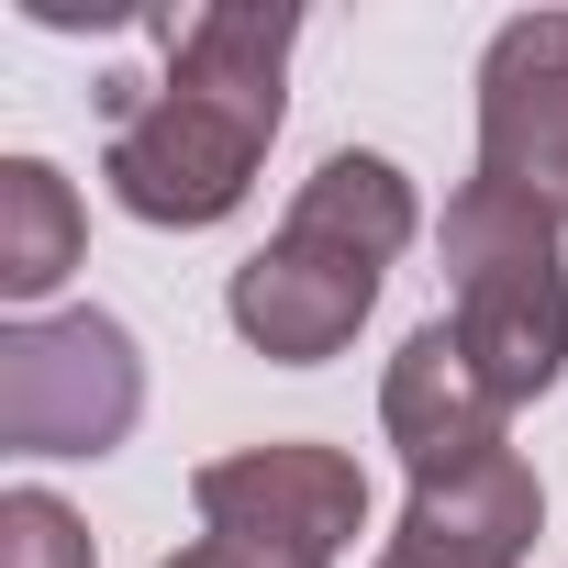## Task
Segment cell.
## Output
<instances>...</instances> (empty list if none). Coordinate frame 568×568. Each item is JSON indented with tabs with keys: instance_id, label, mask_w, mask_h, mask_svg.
I'll return each mask as SVG.
<instances>
[{
	"instance_id": "5",
	"label": "cell",
	"mask_w": 568,
	"mask_h": 568,
	"mask_svg": "<svg viewBox=\"0 0 568 568\" xmlns=\"http://www.w3.org/2000/svg\"><path fill=\"white\" fill-rule=\"evenodd\" d=\"M190 501H201V524H212V535L291 546V557H324V568H335V557L357 546V524H368V479H357V457L302 446V435L212 457V468L190 479Z\"/></svg>"
},
{
	"instance_id": "11",
	"label": "cell",
	"mask_w": 568,
	"mask_h": 568,
	"mask_svg": "<svg viewBox=\"0 0 568 568\" xmlns=\"http://www.w3.org/2000/svg\"><path fill=\"white\" fill-rule=\"evenodd\" d=\"M0 568H101V557H90V524L57 490H12L0 501Z\"/></svg>"
},
{
	"instance_id": "10",
	"label": "cell",
	"mask_w": 568,
	"mask_h": 568,
	"mask_svg": "<svg viewBox=\"0 0 568 568\" xmlns=\"http://www.w3.org/2000/svg\"><path fill=\"white\" fill-rule=\"evenodd\" d=\"M291 212H302V223H324V234H346V245H368L379 267H390V256L413 245V223H424V212H413V179H402L390 156H357V145H346V156H324V168L302 179V201H291Z\"/></svg>"
},
{
	"instance_id": "12",
	"label": "cell",
	"mask_w": 568,
	"mask_h": 568,
	"mask_svg": "<svg viewBox=\"0 0 568 568\" xmlns=\"http://www.w3.org/2000/svg\"><path fill=\"white\" fill-rule=\"evenodd\" d=\"M168 568H324V557H291V546H245V535H201V546H179Z\"/></svg>"
},
{
	"instance_id": "1",
	"label": "cell",
	"mask_w": 568,
	"mask_h": 568,
	"mask_svg": "<svg viewBox=\"0 0 568 568\" xmlns=\"http://www.w3.org/2000/svg\"><path fill=\"white\" fill-rule=\"evenodd\" d=\"M302 23L256 12V0H212L168 34V79H112V145L101 179L134 223H223L256 190V156L278 134V79H291Z\"/></svg>"
},
{
	"instance_id": "8",
	"label": "cell",
	"mask_w": 568,
	"mask_h": 568,
	"mask_svg": "<svg viewBox=\"0 0 568 568\" xmlns=\"http://www.w3.org/2000/svg\"><path fill=\"white\" fill-rule=\"evenodd\" d=\"M535 524H546L535 468H524L513 446H490V457H468V468H446V479H413L390 557H413V568H524Z\"/></svg>"
},
{
	"instance_id": "6",
	"label": "cell",
	"mask_w": 568,
	"mask_h": 568,
	"mask_svg": "<svg viewBox=\"0 0 568 568\" xmlns=\"http://www.w3.org/2000/svg\"><path fill=\"white\" fill-rule=\"evenodd\" d=\"M479 179L568 223V12H524L479 57Z\"/></svg>"
},
{
	"instance_id": "3",
	"label": "cell",
	"mask_w": 568,
	"mask_h": 568,
	"mask_svg": "<svg viewBox=\"0 0 568 568\" xmlns=\"http://www.w3.org/2000/svg\"><path fill=\"white\" fill-rule=\"evenodd\" d=\"M145 413V357L112 313H45L0 335V446L23 457H112Z\"/></svg>"
},
{
	"instance_id": "13",
	"label": "cell",
	"mask_w": 568,
	"mask_h": 568,
	"mask_svg": "<svg viewBox=\"0 0 568 568\" xmlns=\"http://www.w3.org/2000/svg\"><path fill=\"white\" fill-rule=\"evenodd\" d=\"M379 568H413V557H379Z\"/></svg>"
},
{
	"instance_id": "4",
	"label": "cell",
	"mask_w": 568,
	"mask_h": 568,
	"mask_svg": "<svg viewBox=\"0 0 568 568\" xmlns=\"http://www.w3.org/2000/svg\"><path fill=\"white\" fill-rule=\"evenodd\" d=\"M368 302H379V256L346 245V234H324V223H302V212L278 223V234L234 267V291H223L234 335H245L256 357H278V368H324L335 346H357Z\"/></svg>"
},
{
	"instance_id": "7",
	"label": "cell",
	"mask_w": 568,
	"mask_h": 568,
	"mask_svg": "<svg viewBox=\"0 0 568 568\" xmlns=\"http://www.w3.org/2000/svg\"><path fill=\"white\" fill-rule=\"evenodd\" d=\"M379 424H390V446H402L413 479H446V468H468V457L501 446L513 402L479 379V357L457 346V324H424V335H402V357L379 379Z\"/></svg>"
},
{
	"instance_id": "2",
	"label": "cell",
	"mask_w": 568,
	"mask_h": 568,
	"mask_svg": "<svg viewBox=\"0 0 568 568\" xmlns=\"http://www.w3.org/2000/svg\"><path fill=\"white\" fill-rule=\"evenodd\" d=\"M446 278H457V346L501 402L557 390L568 368V267H557V212H535L501 179H468L446 201Z\"/></svg>"
},
{
	"instance_id": "9",
	"label": "cell",
	"mask_w": 568,
	"mask_h": 568,
	"mask_svg": "<svg viewBox=\"0 0 568 568\" xmlns=\"http://www.w3.org/2000/svg\"><path fill=\"white\" fill-rule=\"evenodd\" d=\"M79 190L45 168V156H12L0 168V302H45L57 278L79 267Z\"/></svg>"
}]
</instances>
